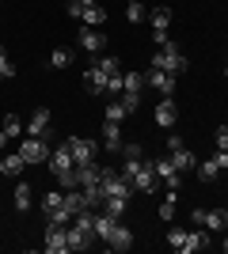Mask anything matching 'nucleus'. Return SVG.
Wrapping results in <instances>:
<instances>
[{
	"instance_id": "f257e3e1",
	"label": "nucleus",
	"mask_w": 228,
	"mask_h": 254,
	"mask_svg": "<svg viewBox=\"0 0 228 254\" xmlns=\"http://www.w3.org/2000/svg\"><path fill=\"white\" fill-rule=\"evenodd\" d=\"M122 175L130 179L133 193H145V197H149V193L160 186V179H156V167H152V159H126Z\"/></svg>"
},
{
	"instance_id": "f03ea898",
	"label": "nucleus",
	"mask_w": 228,
	"mask_h": 254,
	"mask_svg": "<svg viewBox=\"0 0 228 254\" xmlns=\"http://www.w3.org/2000/svg\"><path fill=\"white\" fill-rule=\"evenodd\" d=\"M152 68H160V72H171V76H179L186 68V57H183V50L167 38V42L160 46V50L152 53Z\"/></svg>"
},
{
	"instance_id": "7ed1b4c3",
	"label": "nucleus",
	"mask_w": 228,
	"mask_h": 254,
	"mask_svg": "<svg viewBox=\"0 0 228 254\" xmlns=\"http://www.w3.org/2000/svg\"><path fill=\"white\" fill-rule=\"evenodd\" d=\"M99 186H103V193H107V197H126V201L133 197V186H130V179H126L122 171H114V167H107V171H103Z\"/></svg>"
},
{
	"instance_id": "20e7f679",
	"label": "nucleus",
	"mask_w": 228,
	"mask_h": 254,
	"mask_svg": "<svg viewBox=\"0 0 228 254\" xmlns=\"http://www.w3.org/2000/svg\"><path fill=\"white\" fill-rule=\"evenodd\" d=\"M65 144H69V152H73V159L80 163V167H84V163H95V152H99L95 140H87V137H69Z\"/></svg>"
},
{
	"instance_id": "39448f33",
	"label": "nucleus",
	"mask_w": 228,
	"mask_h": 254,
	"mask_svg": "<svg viewBox=\"0 0 228 254\" xmlns=\"http://www.w3.org/2000/svg\"><path fill=\"white\" fill-rule=\"evenodd\" d=\"M23 163H46L50 159V144H46V137H27L19 148Z\"/></svg>"
},
{
	"instance_id": "423d86ee",
	"label": "nucleus",
	"mask_w": 228,
	"mask_h": 254,
	"mask_svg": "<svg viewBox=\"0 0 228 254\" xmlns=\"http://www.w3.org/2000/svg\"><path fill=\"white\" fill-rule=\"evenodd\" d=\"M152 167H156V179L167 182V190H179V167H175V159H171V156L152 159Z\"/></svg>"
},
{
	"instance_id": "0eeeda50",
	"label": "nucleus",
	"mask_w": 228,
	"mask_h": 254,
	"mask_svg": "<svg viewBox=\"0 0 228 254\" xmlns=\"http://www.w3.org/2000/svg\"><path fill=\"white\" fill-rule=\"evenodd\" d=\"M145 84H152L156 91H160L163 99L175 95V76L171 72H160V68H149V76H145Z\"/></svg>"
},
{
	"instance_id": "6e6552de",
	"label": "nucleus",
	"mask_w": 228,
	"mask_h": 254,
	"mask_svg": "<svg viewBox=\"0 0 228 254\" xmlns=\"http://www.w3.org/2000/svg\"><path fill=\"white\" fill-rule=\"evenodd\" d=\"M69 251V232L61 224H50V232H46V254H65Z\"/></svg>"
},
{
	"instance_id": "1a4fd4ad",
	"label": "nucleus",
	"mask_w": 228,
	"mask_h": 254,
	"mask_svg": "<svg viewBox=\"0 0 228 254\" xmlns=\"http://www.w3.org/2000/svg\"><path fill=\"white\" fill-rule=\"evenodd\" d=\"M27 133H31V137H46V133H50V110H46V106H38V110L31 114Z\"/></svg>"
},
{
	"instance_id": "9d476101",
	"label": "nucleus",
	"mask_w": 228,
	"mask_h": 254,
	"mask_svg": "<svg viewBox=\"0 0 228 254\" xmlns=\"http://www.w3.org/2000/svg\"><path fill=\"white\" fill-rule=\"evenodd\" d=\"M107 247H110V251H130V247H133V232H130V228H122V224H114V232H110V239H107Z\"/></svg>"
},
{
	"instance_id": "9b49d317",
	"label": "nucleus",
	"mask_w": 228,
	"mask_h": 254,
	"mask_svg": "<svg viewBox=\"0 0 228 254\" xmlns=\"http://www.w3.org/2000/svg\"><path fill=\"white\" fill-rule=\"evenodd\" d=\"M80 46H84L87 53H103V50H107V34L87 27V31H80Z\"/></svg>"
},
{
	"instance_id": "f8f14e48",
	"label": "nucleus",
	"mask_w": 228,
	"mask_h": 254,
	"mask_svg": "<svg viewBox=\"0 0 228 254\" xmlns=\"http://www.w3.org/2000/svg\"><path fill=\"white\" fill-rule=\"evenodd\" d=\"M46 163L54 167V175H61V171L76 167V159H73V152H69V144H61L57 152H50V159H46Z\"/></svg>"
},
{
	"instance_id": "ddd939ff",
	"label": "nucleus",
	"mask_w": 228,
	"mask_h": 254,
	"mask_svg": "<svg viewBox=\"0 0 228 254\" xmlns=\"http://www.w3.org/2000/svg\"><path fill=\"white\" fill-rule=\"evenodd\" d=\"M19 133H23L19 114H4V126H0V148H8V140H11V137H19Z\"/></svg>"
},
{
	"instance_id": "4468645a",
	"label": "nucleus",
	"mask_w": 228,
	"mask_h": 254,
	"mask_svg": "<svg viewBox=\"0 0 228 254\" xmlns=\"http://www.w3.org/2000/svg\"><path fill=\"white\" fill-rule=\"evenodd\" d=\"M202 247H209V235L202 232V228H194V232H186V239H183L179 251H183V254H198Z\"/></svg>"
},
{
	"instance_id": "2eb2a0df",
	"label": "nucleus",
	"mask_w": 228,
	"mask_h": 254,
	"mask_svg": "<svg viewBox=\"0 0 228 254\" xmlns=\"http://www.w3.org/2000/svg\"><path fill=\"white\" fill-rule=\"evenodd\" d=\"M76 179H80V186H99V179H103V167H95V163H84V167H80V163H76Z\"/></svg>"
},
{
	"instance_id": "dca6fc26",
	"label": "nucleus",
	"mask_w": 228,
	"mask_h": 254,
	"mask_svg": "<svg viewBox=\"0 0 228 254\" xmlns=\"http://www.w3.org/2000/svg\"><path fill=\"white\" fill-rule=\"evenodd\" d=\"M84 23L87 27H103V23H107V8H103L99 0H87L84 4Z\"/></svg>"
},
{
	"instance_id": "f3484780",
	"label": "nucleus",
	"mask_w": 228,
	"mask_h": 254,
	"mask_svg": "<svg viewBox=\"0 0 228 254\" xmlns=\"http://www.w3.org/2000/svg\"><path fill=\"white\" fill-rule=\"evenodd\" d=\"M114 224H118V220H114V216H110L107 209H103V212H95V239H99V243H107V239H110Z\"/></svg>"
},
{
	"instance_id": "a211bd4d",
	"label": "nucleus",
	"mask_w": 228,
	"mask_h": 254,
	"mask_svg": "<svg viewBox=\"0 0 228 254\" xmlns=\"http://www.w3.org/2000/svg\"><path fill=\"white\" fill-rule=\"evenodd\" d=\"M103 148H107V152H122V133H118V122H103Z\"/></svg>"
},
{
	"instance_id": "6ab92c4d",
	"label": "nucleus",
	"mask_w": 228,
	"mask_h": 254,
	"mask_svg": "<svg viewBox=\"0 0 228 254\" xmlns=\"http://www.w3.org/2000/svg\"><path fill=\"white\" fill-rule=\"evenodd\" d=\"M175 118H179V110H175V99H160V106H156V122H160L163 129L175 126Z\"/></svg>"
},
{
	"instance_id": "aec40b11",
	"label": "nucleus",
	"mask_w": 228,
	"mask_h": 254,
	"mask_svg": "<svg viewBox=\"0 0 228 254\" xmlns=\"http://www.w3.org/2000/svg\"><path fill=\"white\" fill-rule=\"evenodd\" d=\"M61 209H65L69 216L76 220V216L87 209V197H84V193H76V190H65V205H61Z\"/></svg>"
},
{
	"instance_id": "412c9836",
	"label": "nucleus",
	"mask_w": 228,
	"mask_h": 254,
	"mask_svg": "<svg viewBox=\"0 0 228 254\" xmlns=\"http://www.w3.org/2000/svg\"><path fill=\"white\" fill-rule=\"evenodd\" d=\"M206 228L209 232H225L228 228V212L225 209H206Z\"/></svg>"
},
{
	"instance_id": "4be33fe9",
	"label": "nucleus",
	"mask_w": 228,
	"mask_h": 254,
	"mask_svg": "<svg viewBox=\"0 0 228 254\" xmlns=\"http://www.w3.org/2000/svg\"><path fill=\"white\" fill-rule=\"evenodd\" d=\"M65 232H69V251H87V247H91V235H84L76 224H73V228H65Z\"/></svg>"
},
{
	"instance_id": "5701e85b",
	"label": "nucleus",
	"mask_w": 228,
	"mask_h": 254,
	"mask_svg": "<svg viewBox=\"0 0 228 254\" xmlns=\"http://www.w3.org/2000/svg\"><path fill=\"white\" fill-rule=\"evenodd\" d=\"M171 159H175V167H179V175H183V171H194L198 163H194V152H186V144L183 148H175L171 152Z\"/></svg>"
},
{
	"instance_id": "b1692460",
	"label": "nucleus",
	"mask_w": 228,
	"mask_h": 254,
	"mask_svg": "<svg viewBox=\"0 0 228 254\" xmlns=\"http://www.w3.org/2000/svg\"><path fill=\"white\" fill-rule=\"evenodd\" d=\"M19 171H23V156H19V152H15V156H4V159H0V175L15 179Z\"/></svg>"
},
{
	"instance_id": "393cba45",
	"label": "nucleus",
	"mask_w": 228,
	"mask_h": 254,
	"mask_svg": "<svg viewBox=\"0 0 228 254\" xmlns=\"http://www.w3.org/2000/svg\"><path fill=\"white\" fill-rule=\"evenodd\" d=\"M61 205H65V190H50V193L42 197V212H46V216H50V212H57Z\"/></svg>"
},
{
	"instance_id": "a878e982",
	"label": "nucleus",
	"mask_w": 228,
	"mask_h": 254,
	"mask_svg": "<svg viewBox=\"0 0 228 254\" xmlns=\"http://www.w3.org/2000/svg\"><path fill=\"white\" fill-rule=\"evenodd\" d=\"M171 27V8H152V31H167Z\"/></svg>"
},
{
	"instance_id": "bb28decb",
	"label": "nucleus",
	"mask_w": 228,
	"mask_h": 254,
	"mask_svg": "<svg viewBox=\"0 0 228 254\" xmlns=\"http://www.w3.org/2000/svg\"><path fill=\"white\" fill-rule=\"evenodd\" d=\"M217 175H221V163H217V159H206V163H198V179H202V182L217 179Z\"/></svg>"
},
{
	"instance_id": "cd10ccee",
	"label": "nucleus",
	"mask_w": 228,
	"mask_h": 254,
	"mask_svg": "<svg viewBox=\"0 0 228 254\" xmlns=\"http://www.w3.org/2000/svg\"><path fill=\"white\" fill-rule=\"evenodd\" d=\"M84 197H87V209H103V201H107L103 186H87V190H84Z\"/></svg>"
},
{
	"instance_id": "c85d7f7f",
	"label": "nucleus",
	"mask_w": 228,
	"mask_h": 254,
	"mask_svg": "<svg viewBox=\"0 0 228 254\" xmlns=\"http://www.w3.org/2000/svg\"><path fill=\"white\" fill-rule=\"evenodd\" d=\"M15 209H19V212L31 209V186H27V182H19V186H15Z\"/></svg>"
},
{
	"instance_id": "c756f323",
	"label": "nucleus",
	"mask_w": 228,
	"mask_h": 254,
	"mask_svg": "<svg viewBox=\"0 0 228 254\" xmlns=\"http://www.w3.org/2000/svg\"><path fill=\"white\" fill-rule=\"evenodd\" d=\"M84 80H87V87H91V91H107V72H99V68H91V72H87Z\"/></svg>"
},
{
	"instance_id": "7c9ffc66",
	"label": "nucleus",
	"mask_w": 228,
	"mask_h": 254,
	"mask_svg": "<svg viewBox=\"0 0 228 254\" xmlns=\"http://www.w3.org/2000/svg\"><path fill=\"white\" fill-rule=\"evenodd\" d=\"M122 84H126L122 91H141V87H145V72H126V76H122Z\"/></svg>"
},
{
	"instance_id": "2f4dec72",
	"label": "nucleus",
	"mask_w": 228,
	"mask_h": 254,
	"mask_svg": "<svg viewBox=\"0 0 228 254\" xmlns=\"http://www.w3.org/2000/svg\"><path fill=\"white\" fill-rule=\"evenodd\" d=\"M57 186H61V190H76V186H80V179H76V167L61 171V175H57Z\"/></svg>"
},
{
	"instance_id": "473e14b6",
	"label": "nucleus",
	"mask_w": 228,
	"mask_h": 254,
	"mask_svg": "<svg viewBox=\"0 0 228 254\" xmlns=\"http://www.w3.org/2000/svg\"><path fill=\"white\" fill-rule=\"evenodd\" d=\"M50 64H54V68H69V64H73V50H54L50 53Z\"/></svg>"
},
{
	"instance_id": "72a5a7b5",
	"label": "nucleus",
	"mask_w": 228,
	"mask_h": 254,
	"mask_svg": "<svg viewBox=\"0 0 228 254\" xmlns=\"http://www.w3.org/2000/svg\"><path fill=\"white\" fill-rule=\"evenodd\" d=\"M126 205H130V201H126V197H107V201H103V209H107L110 216H114V220H118L122 212H126Z\"/></svg>"
},
{
	"instance_id": "f704fd0d",
	"label": "nucleus",
	"mask_w": 228,
	"mask_h": 254,
	"mask_svg": "<svg viewBox=\"0 0 228 254\" xmlns=\"http://www.w3.org/2000/svg\"><path fill=\"white\" fill-rule=\"evenodd\" d=\"M122 106H126V114H133L137 106H141V91H122V99H118Z\"/></svg>"
},
{
	"instance_id": "c9c22d12",
	"label": "nucleus",
	"mask_w": 228,
	"mask_h": 254,
	"mask_svg": "<svg viewBox=\"0 0 228 254\" xmlns=\"http://www.w3.org/2000/svg\"><path fill=\"white\" fill-rule=\"evenodd\" d=\"M175 193H179V190H171L167 197H163V205H160V220H175Z\"/></svg>"
},
{
	"instance_id": "e433bc0d",
	"label": "nucleus",
	"mask_w": 228,
	"mask_h": 254,
	"mask_svg": "<svg viewBox=\"0 0 228 254\" xmlns=\"http://www.w3.org/2000/svg\"><path fill=\"white\" fill-rule=\"evenodd\" d=\"M11 76H15V64L8 61V50L0 46V80H11Z\"/></svg>"
},
{
	"instance_id": "4c0bfd02",
	"label": "nucleus",
	"mask_w": 228,
	"mask_h": 254,
	"mask_svg": "<svg viewBox=\"0 0 228 254\" xmlns=\"http://www.w3.org/2000/svg\"><path fill=\"white\" fill-rule=\"evenodd\" d=\"M126 19H130V23H141V19H145V4H141V0H130V8H126Z\"/></svg>"
},
{
	"instance_id": "58836bf2",
	"label": "nucleus",
	"mask_w": 228,
	"mask_h": 254,
	"mask_svg": "<svg viewBox=\"0 0 228 254\" xmlns=\"http://www.w3.org/2000/svg\"><path fill=\"white\" fill-rule=\"evenodd\" d=\"M95 68H99V72H107V76H114V72H118V61H114V57H99Z\"/></svg>"
},
{
	"instance_id": "ea45409f",
	"label": "nucleus",
	"mask_w": 228,
	"mask_h": 254,
	"mask_svg": "<svg viewBox=\"0 0 228 254\" xmlns=\"http://www.w3.org/2000/svg\"><path fill=\"white\" fill-rule=\"evenodd\" d=\"M183 239H186V228H171V232H167V243H171L175 251L183 247Z\"/></svg>"
},
{
	"instance_id": "a19ab883",
	"label": "nucleus",
	"mask_w": 228,
	"mask_h": 254,
	"mask_svg": "<svg viewBox=\"0 0 228 254\" xmlns=\"http://www.w3.org/2000/svg\"><path fill=\"white\" fill-rule=\"evenodd\" d=\"M122 118H126V106H122V103H110L107 106V122H122Z\"/></svg>"
},
{
	"instance_id": "79ce46f5",
	"label": "nucleus",
	"mask_w": 228,
	"mask_h": 254,
	"mask_svg": "<svg viewBox=\"0 0 228 254\" xmlns=\"http://www.w3.org/2000/svg\"><path fill=\"white\" fill-rule=\"evenodd\" d=\"M141 144H133V140H130V144H122V156H126V159H141Z\"/></svg>"
},
{
	"instance_id": "37998d69",
	"label": "nucleus",
	"mask_w": 228,
	"mask_h": 254,
	"mask_svg": "<svg viewBox=\"0 0 228 254\" xmlns=\"http://www.w3.org/2000/svg\"><path fill=\"white\" fill-rule=\"evenodd\" d=\"M84 4L87 0H69V15H73V19H84Z\"/></svg>"
},
{
	"instance_id": "c03bdc74",
	"label": "nucleus",
	"mask_w": 228,
	"mask_h": 254,
	"mask_svg": "<svg viewBox=\"0 0 228 254\" xmlns=\"http://www.w3.org/2000/svg\"><path fill=\"white\" fill-rule=\"evenodd\" d=\"M122 87H126V84H122V72L107 76V91H122Z\"/></svg>"
},
{
	"instance_id": "a18cd8bd",
	"label": "nucleus",
	"mask_w": 228,
	"mask_h": 254,
	"mask_svg": "<svg viewBox=\"0 0 228 254\" xmlns=\"http://www.w3.org/2000/svg\"><path fill=\"white\" fill-rule=\"evenodd\" d=\"M217 148H221V152H228V126H221V129H217Z\"/></svg>"
},
{
	"instance_id": "49530a36",
	"label": "nucleus",
	"mask_w": 228,
	"mask_h": 254,
	"mask_svg": "<svg viewBox=\"0 0 228 254\" xmlns=\"http://www.w3.org/2000/svg\"><path fill=\"white\" fill-rule=\"evenodd\" d=\"M190 224H194V228H202V224H206V209H194V212H190Z\"/></svg>"
},
{
	"instance_id": "de8ad7c7",
	"label": "nucleus",
	"mask_w": 228,
	"mask_h": 254,
	"mask_svg": "<svg viewBox=\"0 0 228 254\" xmlns=\"http://www.w3.org/2000/svg\"><path fill=\"white\" fill-rule=\"evenodd\" d=\"M175 148H183V137H179V133H171V137H167V152H175Z\"/></svg>"
},
{
	"instance_id": "09e8293b",
	"label": "nucleus",
	"mask_w": 228,
	"mask_h": 254,
	"mask_svg": "<svg viewBox=\"0 0 228 254\" xmlns=\"http://www.w3.org/2000/svg\"><path fill=\"white\" fill-rule=\"evenodd\" d=\"M213 159H217V163H221V171L228 167V152H217V156H213Z\"/></svg>"
},
{
	"instance_id": "8fccbe9b",
	"label": "nucleus",
	"mask_w": 228,
	"mask_h": 254,
	"mask_svg": "<svg viewBox=\"0 0 228 254\" xmlns=\"http://www.w3.org/2000/svg\"><path fill=\"white\" fill-rule=\"evenodd\" d=\"M225 251H228V239H225Z\"/></svg>"
},
{
	"instance_id": "3c124183",
	"label": "nucleus",
	"mask_w": 228,
	"mask_h": 254,
	"mask_svg": "<svg viewBox=\"0 0 228 254\" xmlns=\"http://www.w3.org/2000/svg\"><path fill=\"white\" fill-rule=\"evenodd\" d=\"M225 76H228V68H225Z\"/></svg>"
},
{
	"instance_id": "603ef678",
	"label": "nucleus",
	"mask_w": 228,
	"mask_h": 254,
	"mask_svg": "<svg viewBox=\"0 0 228 254\" xmlns=\"http://www.w3.org/2000/svg\"><path fill=\"white\" fill-rule=\"evenodd\" d=\"M225 4H228V0H225Z\"/></svg>"
}]
</instances>
